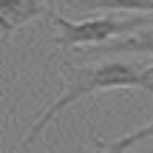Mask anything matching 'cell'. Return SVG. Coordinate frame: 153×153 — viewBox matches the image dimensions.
<instances>
[{"label": "cell", "instance_id": "cell-1", "mask_svg": "<svg viewBox=\"0 0 153 153\" xmlns=\"http://www.w3.org/2000/svg\"><path fill=\"white\" fill-rule=\"evenodd\" d=\"M150 76H153L150 65L136 62V60H114V57H105V60L91 62V65H65V91L60 94V99H54L37 116L31 131L23 136L20 150H28L37 142L40 133L74 102L91 97V94H99V91H116V88H142L145 91Z\"/></svg>", "mask_w": 153, "mask_h": 153}, {"label": "cell", "instance_id": "cell-2", "mask_svg": "<svg viewBox=\"0 0 153 153\" xmlns=\"http://www.w3.org/2000/svg\"><path fill=\"white\" fill-rule=\"evenodd\" d=\"M45 17L57 26L54 45H60V48H91V45L122 37V34L150 23V14H122V11H99L97 17L68 20V17L48 9Z\"/></svg>", "mask_w": 153, "mask_h": 153}, {"label": "cell", "instance_id": "cell-3", "mask_svg": "<svg viewBox=\"0 0 153 153\" xmlns=\"http://www.w3.org/2000/svg\"><path fill=\"white\" fill-rule=\"evenodd\" d=\"M82 54H97V57H119V54H133V57H153V23L139 26L122 37L105 40L91 48H79Z\"/></svg>", "mask_w": 153, "mask_h": 153}, {"label": "cell", "instance_id": "cell-4", "mask_svg": "<svg viewBox=\"0 0 153 153\" xmlns=\"http://www.w3.org/2000/svg\"><path fill=\"white\" fill-rule=\"evenodd\" d=\"M48 0H0V40H9L17 28L48 11Z\"/></svg>", "mask_w": 153, "mask_h": 153}, {"label": "cell", "instance_id": "cell-5", "mask_svg": "<svg viewBox=\"0 0 153 153\" xmlns=\"http://www.w3.org/2000/svg\"><path fill=\"white\" fill-rule=\"evenodd\" d=\"M79 11H131V14H153V0H65Z\"/></svg>", "mask_w": 153, "mask_h": 153}, {"label": "cell", "instance_id": "cell-6", "mask_svg": "<svg viewBox=\"0 0 153 153\" xmlns=\"http://www.w3.org/2000/svg\"><path fill=\"white\" fill-rule=\"evenodd\" d=\"M148 139H153V122H148L145 128H136V131L125 133V136H119V139H114V142L94 139V148H97V153H125L128 148H133V145H139V142H148Z\"/></svg>", "mask_w": 153, "mask_h": 153}, {"label": "cell", "instance_id": "cell-7", "mask_svg": "<svg viewBox=\"0 0 153 153\" xmlns=\"http://www.w3.org/2000/svg\"><path fill=\"white\" fill-rule=\"evenodd\" d=\"M125 153H153V139H148V142H139V145H133V148H128Z\"/></svg>", "mask_w": 153, "mask_h": 153}, {"label": "cell", "instance_id": "cell-8", "mask_svg": "<svg viewBox=\"0 0 153 153\" xmlns=\"http://www.w3.org/2000/svg\"><path fill=\"white\" fill-rule=\"evenodd\" d=\"M145 91H148V94H153V76H150V82H148V85H145Z\"/></svg>", "mask_w": 153, "mask_h": 153}, {"label": "cell", "instance_id": "cell-9", "mask_svg": "<svg viewBox=\"0 0 153 153\" xmlns=\"http://www.w3.org/2000/svg\"><path fill=\"white\" fill-rule=\"evenodd\" d=\"M150 71H153V65H150Z\"/></svg>", "mask_w": 153, "mask_h": 153}]
</instances>
